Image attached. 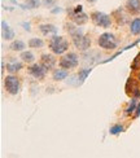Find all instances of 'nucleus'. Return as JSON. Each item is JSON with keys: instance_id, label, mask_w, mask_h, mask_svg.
I'll return each mask as SVG.
<instances>
[{"instance_id": "1", "label": "nucleus", "mask_w": 140, "mask_h": 158, "mask_svg": "<svg viewBox=\"0 0 140 158\" xmlns=\"http://www.w3.org/2000/svg\"><path fill=\"white\" fill-rule=\"evenodd\" d=\"M49 48L55 55H64L69 48V43L64 36L53 35L49 40Z\"/></svg>"}, {"instance_id": "2", "label": "nucleus", "mask_w": 140, "mask_h": 158, "mask_svg": "<svg viewBox=\"0 0 140 158\" xmlns=\"http://www.w3.org/2000/svg\"><path fill=\"white\" fill-rule=\"evenodd\" d=\"M97 44L104 49H110L112 51V49L117 48L118 40H117V38L112 34V32H104V34H101L99 36Z\"/></svg>"}, {"instance_id": "3", "label": "nucleus", "mask_w": 140, "mask_h": 158, "mask_svg": "<svg viewBox=\"0 0 140 158\" xmlns=\"http://www.w3.org/2000/svg\"><path fill=\"white\" fill-rule=\"evenodd\" d=\"M78 64H79V58H78V55L74 53V52H69V53H66L65 56H62L61 58H60V61H58L60 68L66 69V70L77 68Z\"/></svg>"}, {"instance_id": "4", "label": "nucleus", "mask_w": 140, "mask_h": 158, "mask_svg": "<svg viewBox=\"0 0 140 158\" xmlns=\"http://www.w3.org/2000/svg\"><path fill=\"white\" fill-rule=\"evenodd\" d=\"M91 19L96 26H100V27H104V29H108L112 25V18L108 15H105L103 12H99V10L92 12Z\"/></svg>"}, {"instance_id": "5", "label": "nucleus", "mask_w": 140, "mask_h": 158, "mask_svg": "<svg viewBox=\"0 0 140 158\" xmlns=\"http://www.w3.org/2000/svg\"><path fill=\"white\" fill-rule=\"evenodd\" d=\"M4 87L9 95H17L19 92V79L13 74H9L4 78Z\"/></svg>"}, {"instance_id": "6", "label": "nucleus", "mask_w": 140, "mask_h": 158, "mask_svg": "<svg viewBox=\"0 0 140 158\" xmlns=\"http://www.w3.org/2000/svg\"><path fill=\"white\" fill-rule=\"evenodd\" d=\"M73 39V44L75 45V48L79 51H87L91 45V39L88 36H86L83 32H79V34H75L71 36Z\"/></svg>"}, {"instance_id": "7", "label": "nucleus", "mask_w": 140, "mask_h": 158, "mask_svg": "<svg viewBox=\"0 0 140 158\" xmlns=\"http://www.w3.org/2000/svg\"><path fill=\"white\" fill-rule=\"evenodd\" d=\"M68 15H69V18H71V21L78 26H82L88 21V16L84 12H75L74 9L70 8L68 9Z\"/></svg>"}, {"instance_id": "8", "label": "nucleus", "mask_w": 140, "mask_h": 158, "mask_svg": "<svg viewBox=\"0 0 140 158\" xmlns=\"http://www.w3.org/2000/svg\"><path fill=\"white\" fill-rule=\"evenodd\" d=\"M47 70L42 64H32L31 66L29 68V74L31 75V77H34L35 79H44V77H45V73H47Z\"/></svg>"}, {"instance_id": "9", "label": "nucleus", "mask_w": 140, "mask_h": 158, "mask_svg": "<svg viewBox=\"0 0 140 158\" xmlns=\"http://www.w3.org/2000/svg\"><path fill=\"white\" fill-rule=\"evenodd\" d=\"M40 64L43 65L47 70H51L56 65V58H55V56H53V55L43 53L42 57H40Z\"/></svg>"}, {"instance_id": "10", "label": "nucleus", "mask_w": 140, "mask_h": 158, "mask_svg": "<svg viewBox=\"0 0 140 158\" xmlns=\"http://www.w3.org/2000/svg\"><path fill=\"white\" fill-rule=\"evenodd\" d=\"M21 69H22V64L17 61L16 58H11V60L6 62V70H8L11 74L17 73V71H19Z\"/></svg>"}, {"instance_id": "11", "label": "nucleus", "mask_w": 140, "mask_h": 158, "mask_svg": "<svg viewBox=\"0 0 140 158\" xmlns=\"http://www.w3.org/2000/svg\"><path fill=\"white\" fill-rule=\"evenodd\" d=\"M39 30H40V32L44 34V35H49V34L56 35V32H57V27L55 25H52V23H42V25H39Z\"/></svg>"}, {"instance_id": "12", "label": "nucleus", "mask_w": 140, "mask_h": 158, "mask_svg": "<svg viewBox=\"0 0 140 158\" xmlns=\"http://www.w3.org/2000/svg\"><path fill=\"white\" fill-rule=\"evenodd\" d=\"M2 30H3V38L5 40H12L15 38V31L9 27L5 21H2Z\"/></svg>"}, {"instance_id": "13", "label": "nucleus", "mask_w": 140, "mask_h": 158, "mask_svg": "<svg viewBox=\"0 0 140 158\" xmlns=\"http://www.w3.org/2000/svg\"><path fill=\"white\" fill-rule=\"evenodd\" d=\"M69 77V71L66 70V69H57V70H53V73H52V78H53V81H64V79H66Z\"/></svg>"}, {"instance_id": "14", "label": "nucleus", "mask_w": 140, "mask_h": 158, "mask_svg": "<svg viewBox=\"0 0 140 158\" xmlns=\"http://www.w3.org/2000/svg\"><path fill=\"white\" fill-rule=\"evenodd\" d=\"M126 8L131 13L140 12V0H127L126 2Z\"/></svg>"}, {"instance_id": "15", "label": "nucleus", "mask_w": 140, "mask_h": 158, "mask_svg": "<svg viewBox=\"0 0 140 158\" xmlns=\"http://www.w3.org/2000/svg\"><path fill=\"white\" fill-rule=\"evenodd\" d=\"M130 32L132 35L140 34V18H134L130 23Z\"/></svg>"}, {"instance_id": "16", "label": "nucleus", "mask_w": 140, "mask_h": 158, "mask_svg": "<svg viewBox=\"0 0 140 158\" xmlns=\"http://www.w3.org/2000/svg\"><path fill=\"white\" fill-rule=\"evenodd\" d=\"M138 100H136V97H134V98H131V102L129 104V106H127V109L125 110V114L126 115H131L134 111L136 110V108H138Z\"/></svg>"}, {"instance_id": "17", "label": "nucleus", "mask_w": 140, "mask_h": 158, "mask_svg": "<svg viewBox=\"0 0 140 158\" xmlns=\"http://www.w3.org/2000/svg\"><path fill=\"white\" fill-rule=\"evenodd\" d=\"M91 68H86V69H82V70H79V73H78V81H79V83H83L84 81H86V78H87L88 75H90V73H91Z\"/></svg>"}, {"instance_id": "18", "label": "nucleus", "mask_w": 140, "mask_h": 158, "mask_svg": "<svg viewBox=\"0 0 140 158\" xmlns=\"http://www.w3.org/2000/svg\"><path fill=\"white\" fill-rule=\"evenodd\" d=\"M25 47H26V44L22 40H13L9 45V48L12 51H22V49H25Z\"/></svg>"}, {"instance_id": "19", "label": "nucleus", "mask_w": 140, "mask_h": 158, "mask_svg": "<svg viewBox=\"0 0 140 158\" xmlns=\"http://www.w3.org/2000/svg\"><path fill=\"white\" fill-rule=\"evenodd\" d=\"M43 40L42 39H39V38H31L30 40H29V47L30 48H40L43 47Z\"/></svg>"}, {"instance_id": "20", "label": "nucleus", "mask_w": 140, "mask_h": 158, "mask_svg": "<svg viewBox=\"0 0 140 158\" xmlns=\"http://www.w3.org/2000/svg\"><path fill=\"white\" fill-rule=\"evenodd\" d=\"M21 58H22V60H23L25 62H28V64H30V62H34V60H35L34 55H32L30 51L22 52V53H21Z\"/></svg>"}, {"instance_id": "21", "label": "nucleus", "mask_w": 140, "mask_h": 158, "mask_svg": "<svg viewBox=\"0 0 140 158\" xmlns=\"http://www.w3.org/2000/svg\"><path fill=\"white\" fill-rule=\"evenodd\" d=\"M125 131V127L122 126V124H114V126H112L110 130H109V132L110 135H118V134H121Z\"/></svg>"}, {"instance_id": "22", "label": "nucleus", "mask_w": 140, "mask_h": 158, "mask_svg": "<svg viewBox=\"0 0 140 158\" xmlns=\"http://www.w3.org/2000/svg\"><path fill=\"white\" fill-rule=\"evenodd\" d=\"M40 2L39 0H26V5H28L29 9H35V8H39L40 6Z\"/></svg>"}, {"instance_id": "23", "label": "nucleus", "mask_w": 140, "mask_h": 158, "mask_svg": "<svg viewBox=\"0 0 140 158\" xmlns=\"http://www.w3.org/2000/svg\"><path fill=\"white\" fill-rule=\"evenodd\" d=\"M140 68V53L135 57V60H134V62H132V66H131V69L132 70H136V69H139Z\"/></svg>"}, {"instance_id": "24", "label": "nucleus", "mask_w": 140, "mask_h": 158, "mask_svg": "<svg viewBox=\"0 0 140 158\" xmlns=\"http://www.w3.org/2000/svg\"><path fill=\"white\" fill-rule=\"evenodd\" d=\"M42 4L44 6H47V8H51V6H53V5L56 4V0H43Z\"/></svg>"}, {"instance_id": "25", "label": "nucleus", "mask_w": 140, "mask_h": 158, "mask_svg": "<svg viewBox=\"0 0 140 158\" xmlns=\"http://www.w3.org/2000/svg\"><path fill=\"white\" fill-rule=\"evenodd\" d=\"M134 117H135V118H139V117H140V102L138 104V108H136V110H135Z\"/></svg>"}, {"instance_id": "26", "label": "nucleus", "mask_w": 140, "mask_h": 158, "mask_svg": "<svg viewBox=\"0 0 140 158\" xmlns=\"http://www.w3.org/2000/svg\"><path fill=\"white\" fill-rule=\"evenodd\" d=\"M22 27L26 30V31H30L31 29H30V23L29 22H22Z\"/></svg>"}, {"instance_id": "27", "label": "nucleus", "mask_w": 140, "mask_h": 158, "mask_svg": "<svg viewBox=\"0 0 140 158\" xmlns=\"http://www.w3.org/2000/svg\"><path fill=\"white\" fill-rule=\"evenodd\" d=\"M51 12L53 13V15H56V13H61V12H62V9L60 8V6H56V8H55V9H52Z\"/></svg>"}, {"instance_id": "28", "label": "nucleus", "mask_w": 140, "mask_h": 158, "mask_svg": "<svg viewBox=\"0 0 140 158\" xmlns=\"http://www.w3.org/2000/svg\"><path fill=\"white\" fill-rule=\"evenodd\" d=\"M86 2H87V3H90V4H93V3H96L97 0H86Z\"/></svg>"}, {"instance_id": "29", "label": "nucleus", "mask_w": 140, "mask_h": 158, "mask_svg": "<svg viewBox=\"0 0 140 158\" xmlns=\"http://www.w3.org/2000/svg\"><path fill=\"white\" fill-rule=\"evenodd\" d=\"M139 81H140V74H139Z\"/></svg>"}, {"instance_id": "30", "label": "nucleus", "mask_w": 140, "mask_h": 158, "mask_svg": "<svg viewBox=\"0 0 140 158\" xmlns=\"http://www.w3.org/2000/svg\"><path fill=\"white\" fill-rule=\"evenodd\" d=\"M73 2H77V0H73Z\"/></svg>"}]
</instances>
